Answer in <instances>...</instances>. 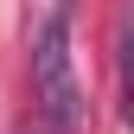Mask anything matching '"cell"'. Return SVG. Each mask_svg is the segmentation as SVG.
Segmentation results:
<instances>
[{
    "label": "cell",
    "instance_id": "1",
    "mask_svg": "<svg viewBox=\"0 0 134 134\" xmlns=\"http://www.w3.org/2000/svg\"><path fill=\"white\" fill-rule=\"evenodd\" d=\"M32 102H38L51 134L83 128V90H77V64H70V7L64 0L32 32Z\"/></svg>",
    "mask_w": 134,
    "mask_h": 134
}]
</instances>
